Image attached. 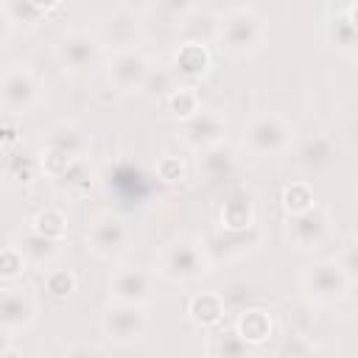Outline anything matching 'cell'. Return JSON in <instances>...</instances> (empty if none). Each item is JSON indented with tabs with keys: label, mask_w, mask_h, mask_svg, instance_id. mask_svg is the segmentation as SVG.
<instances>
[{
	"label": "cell",
	"mask_w": 358,
	"mask_h": 358,
	"mask_svg": "<svg viewBox=\"0 0 358 358\" xmlns=\"http://www.w3.org/2000/svg\"><path fill=\"white\" fill-rule=\"evenodd\" d=\"M235 171H238V157H235V151H232L229 145H224V143L199 154V176L207 179V182L229 179Z\"/></svg>",
	"instance_id": "23"
},
{
	"label": "cell",
	"mask_w": 358,
	"mask_h": 358,
	"mask_svg": "<svg viewBox=\"0 0 358 358\" xmlns=\"http://www.w3.org/2000/svg\"><path fill=\"white\" fill-rule=\"evenodd\" d=\"M11 246L22 255V260L31 266V268H48L56 257H59V252H62V241H50V238H42V235H36L34 229H20L14 238H11Z\"/></svg>",
	"instance_id": "20"
},
{
	"label": "cell",
	"mask_w": 358,
	"mask_h": 358,
	"mask_svg": "<svg viewBox=\"0 0 358 358\" xmlns=\"http://www.w3.org/2000/svg\"><path fill=\"white\" fill-rule=\"evenodd\" d=\"M11 34H14V22H11V17H8L6 6L0 3V45H6Z\"/></svg>",
	"instance_id": "38"
},
{
	"label": "cell",
	"mask_w": 358,
	"mask_h": 358,
	"mask_svg": "<svg viewBox=\"0 0 358 358\" xmlns=\"http://www.w3.org/2000/svg\"><path fill=\"white\" fill-rule=\"evenodd\" d=\"M39 173H42L39 157H31L25 151H17V154H11L6 159V176L14 185H31V182H36Z\"/></svg>",
	"instance_id": "31"
},
{
	"label": "cell",
	"mask_w": 358,
	"mask_h": 358,
	"mask_svg": "<svg viewBox=\"0 0 358 358\" xmlns=\"http://www.w3.org/2000/svg\"><path fill=\"white\" fill-rule=\"evenodd\" d=\"M193 6H196V3H187V0H162V3L148 6L143 14H154V17H159V20L168 22V25H179V22L193 11Z\"/></svg>",
	"instance_id": "32"
},
{
	"label": "cell",
	"mask_w": 358,
	"mask_h": 358,
	"mask_svg": "<svg viewBox=\"0 0 358 358\" xmlns=\"http://www.w3.org/2000/svg\"><path fill=\"white\" fill-rule=\"evenodd\" d=\"M148 327H151V319H148L145 308H134V305H112L109 302L101 316L103 338L117 347H131V344L143 341Z\"/></svg>",
	"instance_id": "9"
},
{
	"label": "cell",
	"mask_w": 358,
	"mask_h": 358,
	"mask_svg": "<svg viewBox=\"0 0 358 358\" xmlns=\"http://www.w3.org/2000/svg\"><path fill=\"white\" fill-rule=\"evenodd\" d=\"M3 6H6V11H8L14 28H17V25L34 28V25H39V22L48 17V11L56 8V3H36V0H8V3H3Z\"/></svg>",
	"instance_id": "28"
},
{
	"label": "cell",
	"mask_w": 358,
	"mask_h": 358,
	"mask_svg": "<svg viewBox=\"0 0 358 358\" xmlns=\"http://www.w3.org/2000/svg\"><path fill=\"white\" fill-rule=\"evenodd\" d=\"M280 201H282L285 215H299V213H305L316 204V193L305 179H299V182H291V185L282 187Z\"/></svg>",
	"instance_id": "30"
},
{
	"label": "cell",
	"mask_w": 358,
	"mask_h": 358,
	"mask_svg": "<svg viewBox=\"0 0 358 358\" xmlns=\"http://www.w3.org/2000/svg\"><path fill=\"white\" fill-rule=\"evenodd\" d=\"M224 134H227V115L218 109H199L190 120L179 123V140L196 154L221 145Z\"/></svg>",
	"instance_id": "15"
},
{
	"label": "cell",
	"mask_w": 358,
	"mask_h": 358,
	"mask_svg": "<svg viewBox=\"0 0 358 358\" xmlns=\"http://www.w3.org/2000/svg\"><path fill=\"white\" fill-rule=\"evenodd\" d=\"M28 229H34L42 238L50 241H64L67 235V215L59 207H42L28 218Z\"/></svg>",
	"instance_id": "27"
},
{
	"label": "cell",
	"mask_w": 358,
	"mask_h": 358,
	"mask_svg": "<svg viewBox=\"0 0 358 358\" xmlns=\"http://www.w3.org/2000/svg\"><path fill=\"white\" fill-rule=\"evenodd\" d=\"M182 84L176 81V76H173V70L168 67V62L165 64H154L151 62V70H148V76H145V81H143V87H140V95H145V98H151V101H165L173 90H179Z\"/></svg>",
	"instance_id": "26"
},
{
	"label": "cell",
	"mask_w": 358,
	"mask_h": 358,
	"mask_svg": "<svg viewBox=\"0 0 358 358\" xmlns=\"http://www.w3.org/2000/svg\"><path fill=\"white\" fill-rule=\"evenodd\" d=\"M143 20H145V14H143L140 8L117 6V8H112L109 14H103L101 31H98L95 36H98V42L103 45L106 53L140 48V39H143Z\"/></svg>",
	"instance_id": "8"
},
{
	"label": "cell",
	"mask_w": 358,
	"mask_h": 358,
	"mask_svg": "<svg viewBox=\"0 0 358 358\" xmlns=\"http://www.w3.org/2000/svg\"><path fill=\"white\" fill-rule=\"evenodd\" d=\"M8 344H11V341H8V336H6V333H3V330H0V352H3V350H6V347H8Z\"/></svg>",
	"instance_id": "40"
},
{
	"label": "cell",
	"mask_w": 358,
	"mask_h": 358,
	"mask_svg": "<svg viewBox=\"0 0 358 358\" xmlns=\"http://www.w3.org/2000/svg\"><path fill=\"white\" fill-rule=\"evenodd\" d=\"M232 330H235L249 347H257V344H266V341L271 338V333H274V319H271V313L263 310V308H246V310L238 316V322H235Z\"/></svg>",
	"instance_id": "24"
},
{
	"label": "cell",
	"mask_w": 358,
	"mask_h": 358,
	"mask_svg": "<svg viewBox=\"0 0 358 358\" xmlns=\"http://www.w3.org/2000/svg\"><path fill=\"white\" fill-rule=\"evenodd\" d=\"M42 78L28 62H11L0 70V106L11 115H28L42 101Z\"/></svg>",
	"instance_id": "5"
},
{
	"label": "cell",
	"mask_w": 358,
	"mask_h": 358,
	"mask_svg": "<svg viewBox=\"0 0 358 358\" xmlns=\"http://www.w3.org/2000/svg\"><path fill=\"white\" fill-rule=\"evenodd\" d=\"M352 280L347 277V271L336 263V257H322L313 260L302 268L299 274V288L305 294V299L310 305H336L341 299H347V294L352 291Z\"/></svg>",
	"instance_id": "4"
},
{
	"label": "cell",
	"mask_w": 358,
	"mask_h": 358,
	"mask_svg": "<svg viewBox=\"0 0 358 358\" xmlns=\"http://www.w3.org/2000/svg\"><path fill=\"white\" fill-rule=\"evenodd\" d=\"M204 358H252V347L235 330L213 327L204 344Z\"/></svg>",
	"instance_id": "25"
},
{
	"label": "cell",
	"mask_w": 358,
	"mask_h": 358,
	"mask_svg": "<svg viewBox=\"0 0 358 358\" xmlns=\"http://www.w3.org/2000/svg\"><path fill=\"white\" fill-rule=\"evenodd\" d=\"M218 34V14L201 6H193V11L176 25V45H215Z\"/></svg>",
	"instance_id": "18"
},
{
	"label": "cell",
	"mask_w": 358,
	"mask_h": 358,
	"mask_svg": "<svg viewBox=\"0 0 358 358\" xmlns=\"http://www.w3.org/2000/svg\"><path fill=\"white\" fill-rule=\"evenodd\" d=\"M162 103H165V112H168L173 120H179V123L190 120V117L201 109V98H199L196 87H179V90H173Z\"/></svg>",
	"instance_id": "29"
},
{
	"label": "cell",
	"mask_w": 358,
	"mask_h": 358,
	"mask_svg": "<svg viewBox=\"0 0 358 358\" xmlns=\"http://www.w3.org/2000/svg\"><path fill=\"white\" fill-rule=\"evenodd\" d=\"M255 218H257V210H255V199L252 193L246 190H232L224 196L221 201V210H218V224L232 232V235H241L246 229L255 227Z\"/></svg>",
	"instance_id": "19"
},
{
	"label": "cell",
	"mask_w": 358,
	"mask_h": 358,
	"mask_svg": "<svg viewBox=\"0 0 358 358\" xmlns=\"http://www.w3.org/2000/svg\"><path fill=\"white\" fill-rule=\"evenodd\" d=\"M157 296V274L145 266H117L109 277V302L145 308Z\"/></svg>",
	"instance_id": "7"
},
{
	"label": "cell",
	"mask_w": 358,
	"mask_h": 358,
	"mask_svg": "<svg viewBox=\"0 0 358 358\" xmlns=\"http://www.w3.org/2000/svg\"><path fill=\"white\" fill-rule=\"evenodd\" d=\"M154 171H157V179L165 182V185H176V182H182V179L187 176L185 159H182V157H173V154H162V157L157 159Z\"/></svg>",
	"instance_id": "34"
},
{
	"label": "cell",
	"mask_w": 358,
	"mask_h": 358,
	"mask_svg": "<svg viewBox=\"0 0 358 358\" xmlns=\"http://www.w3.org/2000/svg\"><path fill=\"white\" fill-rule=\"evenodd\" d=\"M299 165L305 168V171H313V173H319V171H327L333 162H336V157H338V143L330 137V134H313V137H308L302 145H299Z\"/></svg>",
	"instance_id": "21"
},
{
	"label": "cell",
	"mask_w": 358,
	"mask_h": 358,
	"mask_svg": "<svg viewBox=\"0 0 358 358\" xmlns=\"http://www.w3.org/2000/svg\"><path fill=\"white\" fill-rule=\"evenodd\" d=\"M0 358H25V355H22V350H17L14 344H8V347L0 352Z\"/></svg>",
	"instance_id": "39"
},
{
	"label": "cell",
	"mask_w": 358,
	"mask_h": 358,
	"mask_svg": "<svg viewBox=\"0 0 358 358\" xmlns=\"http://www.w3.org/2000/svg\"><path fill=\"white\" fill-rule=\"evenodd\" d=\"M330 229H333V221L322 204H313L299 215H285V238L299 252L319 249L330 238Z\"/></svg>",
	"instance_id": "13"
},
{
	"label": "cell",
	"mask_w": 358,
	"mask_h": 358,
	"mask_svg": "<svg viewBox=\"0 0 358 358\" xmlns=\"http://www.w3.org/2000/svg\"><path fill=\"white\" fill-rule=\"evenodd\" d=\"M39 319V299L25 285H6L0 288V330L6 336L25 333Z\"/></svg>",
	"instance_id": "11"
},
{
	"label": "cell",
	"mask_w": 358,
	"mask_h": 358,
	"mask_svg": "<svg viewBox=\"0 0 358 358\" xmlns=\"http://www.w3.org/2000/svg\"><path fill=\"white\" fill-rule=\"evenodd\" d=\"M25 268H28V263L22 260V255H20L11 243H8V246H0V280L14 282V280L22 277Z\"/></svg>",
	"instance_id": "35"
},
{
	"label": "cell",
	"mask_w": 358,
	"mask_h": 358,
	"mask_svg": "<svg viewBox=\"0 0 358 358\" xmlns=\"http://www.w3.org/2000/svg\"><path fill=\"white\" fill-rule=\"evenodd\" d=\"M227 308H224V296L215 294V291H201V294H193L190 302H187V319L196 324V327H204V330H213L221 324Z\"/></svg>",
	"instance_id": "22"
},
{
	"label": "cell",
	"mask_w": 358,
	"mask_h": 358,
	"mask_svg": "<svg viewBox=\"0 0 358 358\" xmlns=\"http://www.w3.org/2000/svg\"><path fill=\"white\" fill-rule=\"evenodd\" d=\"M296 140L294 123L280 112H257L243 123L241 145L257 159H274L291 151Z\"/></svg>",
	"instance_id": "3"
},
{
	"label": "cell",
	"mask_w": 358,
	"mask_h": 358,
	"mask_svg": "<svg viewBox=\"0 0 358 358\" xmlns=\"http://www.w3.org/2000/svg\"><path fill=\"white\" fill-rule=\"evenodd\" d=\"M53 48H56V56L64 64V70H73V73L92 70V67H98L106 59V50L98 42V36L90 34V31H81V28L62 31L56 36Z\"/></svg>",
	"instance_id": "10"
},
{
	"label": "cell",
	"mask_w": 358,
	"mask_h": 358,
	"mask_svg": "<svg viewBox=\"0 0 358 358\" xmlns=\"http://www.w3.org/2000/svg\"><path fill=\"white\" fill-rule=\"evenodd\" d=\"M42 151H50V154H59L70 162H78L90 154V134L76 120H59L45 131Z\"/></svg>",
	"instance_id": "16"
},
{
	"label": "cell",
	"mask_w": 358,
	"mask_h": 358,
	"mask_svg": "<svg viewBox=\"0 0 358 358\" xmlns=\"http://www.w3.org/2000/svg\"><path fill=\"white\" fill-rule=\"evenodd\" d=\"M131 246V229L117 213H98L87 227V249L101 260H117Z\"/></svg>",
	"instance_id": "6"
},
{
	"label": "cell",
	"mask_w": 358,
	"mask_h": 358,
	"mask_svg": "<svg viewBox=\"0 0 358 358\" xmlns=\"http://www.w3.org/2000/svg\"><path fill=\"white\" fill-rule=\"evenodd\" d=\"M106 76H109V84L129 95V92H140L148 70H151V59L140 50V48H131V50H115V53H106Z\"/></svg>",
	"instance_id": "14"
},
{
	"label": "cell",
	"mask_w": 358,
	"mask_h": 358,
	"mask_svg": "<svg viewBox=\"0 0 358 358\" xmlns=\"http://www.w3.org/2000/svg\"><path fill=\"white\" fill-rule=\"evenodd\" d=\"M215 45L227 59H249L266 45V17L252 6H235L218 14Z\"/></svg>",
	"instance_id": "2"
},
{
	"label": "cell",
	"mask_w": 358,
	"mask_h": 358,
	"mask_svg": "<svg viewBox=\"0 0 358 358\" xmlns=\"http://www.w3.org/2000/svg\"><path fill=\"white\" fill-rule=\"evenodd\" d=\"M210 268H213V260L204 241L187 232L168 238L159 246L157 263H154V274H159L168 282H193L210 274Z\"/></svg>",
	"instance_id": "1"
},
{
	"label": "cell",
	"mask_w": 358,
	"mask_h": 358,
	"mask_svg": "<svg viewBox=\"0 0 358 358\" xmlns=\"http://www.w3.org/2000/svg\"><path fill=\"white\" fill-rule=\"evenodd\" d=\"M78 280L70 268H50L45 274V291L53 296V299H67L73 291H76Z\"/></svg>",
	"instance_id": "33"
},
{
	"label": "cell",
	"mask_w": 358,
	"mask_h": 358,
	"mask_svg": "<svg viewBox=\"0 0 358 358\" xmlns=\"http://www.w3.org/2000/svg\"><path fill=\"white\" fill-rule=\"evenodd\" d=\"M62 358H103V352L92 344H73V347H67V352Z\"/></svg>",
	"instance_id": "37"
},
{
	"label": "cell",
	"mask_w": 358,
	"mask_h": 358,
	"mask_svg": "<svg viewBox=\"0 0 358 358\" xmlns=\"http://www.w3.org/2000/svg\"><path fill=\"white\" fill-rule=\"evenodd\" d=\"M168 67L173 70V76L182 87H196L199 81H204L210 76L213 53L204 45H176Z\"/></svg>",
	"instance_id": "17"
},
{
	"label": "cell",
	"mask_w": 358,
	"mask_h": 358,
	"mask_svg": "<svg viewBox=\"0 0 358 358\" xmlns=\"http://www.w3.org/2000/svg\"><path fill=\"white\" fill-rule=\"evenodd\" d=\"M336 263L347 271V277L355 282V277H358V271H355V266H358V257H355V241H350L347 246H344V252L341 255H336Z\"/></svg>",
	"instance_id": "36"
},
{
	"label": "cell",
	"mask_w": 358,
	"mask_h": 358,
	"mask_svg": "<svg viewBox=\"0 0 358 358\" xmlns=\"http://www.w3.org/2000/svg\"><path fill=\"white\" fill-rule=\"evenodd\" d=\"M324 42L330 45V50H336V56L355 62L358 59V25H355V14H358V3H341V6H327L324 8Z\"/></svg>",
	"instance_id": "12"
}]
</instances>
